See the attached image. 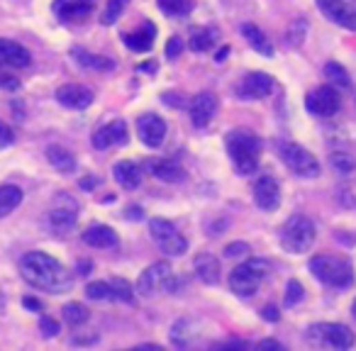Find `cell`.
<instances>
[{"label": "cell", "mask_w": 356, "mask_h": 351, "mask_svg": "<svg viewBox=\"0 0 356 351\" xmlns=\"http://www.w3.org/2000/svg\"><path fill=\"white\" fill-rule=\"evenodd\" d=\"M20 274L32 288L44 290V293L62 295L68 293L73 285V278L66 271V266L44 252L25 254L20 261Z\"/></svg>", "instance_id": "6da1fadb"}, {"label": "cell", "mask_w": 356, "mask_h": 351, "mask_svg": "<svg viewBox=\"0 0 356 351\" xmlns=\"http://www.w3.org/2000/svg\"><path fill=\"white\" fill-rule=\"evenodd\" d=\"M225 144H227L229 161L237 169V173L252 176L256 171L263 144L254 132H249V129H232V132H227Z\"/></svg>", "instance_id": "7a4b0ae2"}, {"label": "cell", "mask_w": 356, "mask_h": 351, "mask_svg": "<svg viewBox=\"0 0 356 351\" xmlns=\"http://www.w3.org/2000/svg\"><path fill=\"white\" fill-rule=\"evenodd\" d=\"M310 274L315 276L320 283L330 285V288H349L354 283V269L344 258L330 256V254H317L310 258L308 263Z\"/></svg>", "instance_id": "3957f363"}, {"label": "cell", "mask_w": 356, "mask_h": 351, "mask_svg": "<svg viewBox=\"0 0 356 351\" xmlns=\"http://www.w3.org/2000/svg\"><path fill=\"white\" fill-rule=\"evenodd\" d=\"M317 227L308 215H293L281 227V247L288 254H308L315 247Z\"/></svg>", "instance_id": "277c9868"}, {"label": "cell", "mask_w": 356, "mask_h": 351, "mask_svg": "<svg viewBox=\"0 0 356 351\" xmlns=\"http://www.w3.org/2000/svg\"><path fill=\"white\" fill-rule=\"evenodd\" d=\"M269 276V261L263 258H249V261L239 263L237 269L229 274V288L239 298H252L263 283V278Z\"/></svg>", "instance_id": "5b68a950"}, {"label": "cell", "mask_w": 356, "mask_h": 351, "mask_svg": "<svg viewBox=\"0 0 356 351\" xmlns=\"http://www.w3.org/2000/svg\"><path fill=\"white\" fill-rule=\"evenodd\" d=\"M279 156L285 164V169L290 173L300 176V178H317L322 171L320 161L310 154L303 144H298V142H288V140L279 142Z\"/></svg>", "instance_id": "8992f818"}, {"label": "cell", "mask_w": 356, "mask_h": 351, "mask_svg": "<svg viewBox=\"0 0 356 351\" xmlns=\"http://www.w3.org/2000/svg\"><path fill=\"white\" fill-rule=\"evenodd\" d=\"M149 234L156 244L161 247V252L169 256H183L188 252V242L183 234H178L174 222L164 220V217H154L149 222Z\"/></svg>", "instance_id": "52a82bcc"}, {"label": "cell", "mask_w": 356, "mask_h": 351, "mask_svg": "<svg viewBox=\"0 0 356 351\" xmlns=\"http://www.w3.org/2000/svg\"><path fill=\"white\" fill-rule=\"evenodd\" d=\"M310 341H317V344L332 346V349H351L356 341L354 332L349 330L341 322H320V325L310 327Z\"/></svg>", "instance_id": "ba28073f"}, {"label": "cell", "mask_w": 356, "mask_h": 351, "mask_svg": "<svg viewBox=\"0 0 356 351\" xmlns=\"http://www.w3.org/2000/svg\"><path fill=\"white\" fill-rule=\"evenodd\" d=\"M341 98L332 86H320L312 93H308L305 98V110L315 117H332L335 113H339Z\"/></svg>", "instance_id": "9c48e42d"}, {"label": "cell", "mask_w": 356, "mask_h": 351, "mask_svg": "<svg viewBox=\"0 0 356 351\" xmlns=\"http://www.w3.org/2000/svg\"><path fill=\"white\" fill-rule=\"evenodd\" d=\"M76 220H78L76 200H73L68 193H59L57 200H54L52 212H49V225H52V229L66 234L76 227Z\"/></svg>", "instance_id": "30bf717a"}, {"label": "cell", "mask_w": 356, "mask_h": 351, "mask_svg": "<svg viewBox=\"0 0 356 351\" xmlns=\"http://www.w3.org/2000/svg\"><path fill=\"white\" fill-rule=\"evenodd\" d=\"M171 276H174V269H171L169 261L151 263V266H147V269L142 271L140 281H137V293L144 295V298H151V295H156L161 288H166Z\"/></svg>", "instance_id": "8fae6325"}, {"label": "cell", "mask_w": 356, "mask_h": 351, "mask_svg": "<svg viewBox=\"0 0 356 351\" xmlns=\"http://www.w3.org/2000/svg\"><path fill=\"white\" fill-rule=\"evenodd\" d=\"M317 6L327 20L349 32H356V0H317Z\"/></svg>", "instance_id": "7c38bea8"}, {"label": "cell", "mask_w": 356, "mask_h": 351, "mask_svg": "<svg viewBox=\"0 0 356 351\" xmlns=\"http://www.w3.org/2000/svg\"><path fill=\"white\" fill-rule=\"evenodd\" d=\"M166 129L169 127H166L164 117H159V115H154V113H147L137 120V135H140V142L144 146H149V149H159V146L164 144Z\"/></svg>", "instance_id": "4fadbf2b"}, {"label": "cell", "mask_w": 356, "mask_h": 351, "mask_svg": "<svg viewBox=\"0 0 356 351\" xmlns=\"http://www.w3.org/2000/svg\"><path fill=\"white\" fill-rule=\"evenodd\" d=\"M271 91H274V78L263 71L247 73L244 81L237 86V95L242 100H261L266 95H271Z\"/></svg>", "instance_id": "5bb4252c"}, {"label": "cell", "mask_w": 356, "mask_h": 351, "mask_svg": "<svg viewBox=\"0 0 356 351\" xmlns=\"http://www.w3.org/2000/svg\"><path fill=\"white\" fill-rule=\"evenodd\" d=\"M127 140H129L127 122H124V120H113V122L100 127L93 135V146L98 151H105V149H110V146H124Z\"/></svg>", "instance_id": "9a60e30c"}, {"label": "cell", "mask_w": 356, "mask_h": 351, "mask_svg": "<svg viewBox=\"0 0 356 351\" xmlns=\"http://www.w3.org/2000/svg\"><path fill=\"white\" fill-rule=\"evenodd\" d=\"M57 100L68 110H86L93 105L95 95L91 88L78 86V83H66V86L57 88Z\"/></svg>", "instance_id": "2e32d148"}, {"label": "cell", "mask_w": 356, "mask_h": 351, "mask_svg": "<svg viewBox=\"0 0 356 351\" xmlns=\"http://www.w3.org/2000/svg\"><path fill=\"white\" fill-rule=\"evenodd\" d=\"M254 202H256V207H261V210H266V212L279 210L281 186L274 176H261L256 181V186H254Z\"/></svg>", "instance_id": "e0dca14e"}, {"label": "cell", "mask_w": 356, "mask_h": 351, "mask_svg": "<svg viewBox=\"0 0 356 351\" xmlns=\"http://www.w3.org/2000/svg\"><path fill=\"white\" fill-rule=\"evenodd\" d=\"M32 64V54L22 44L12 39H0V66L27 68Z\"/></svg>", "instance_id": "ac0fdd59"}, {"label": "cell", "mask_w": 356, "mask_h": 351, "mask_svg": "<svg viewBox=\"0 0 356 351\" xmlns=\"http://www.w3.org/2000/svg\"><path fill=\"white\" fill-rule=\"evenodd\" d=\"M54 15L64 22H76V20H86L93 10L91 0H54L52 6Z\"/></svg>", "instance_id": "d6986e66"}, {"label": "cell", "mask_w": 356, "mask_h": 351, "mask_svg": "<svg viewBox=\"0 0 356 351\" xmlns=\"http://www.w3.org/2000/svg\"><path fill=\"white\" fill-rule=\"evenodd\" d=\"M217 113V98L212 93H198L191 103V122L196 127H207Z\"/></svg>", "instance_id": "ffe728a7"}, {"label": "cell", "mask_w": 356, "mask_h": 351, "mask_svg": "<svg viewBox=\"0 0 356 351\" xmlns=\"http://www.w3.org/2000/svg\"><path fill=\"white\" fill-rule=\"evenodd\" d=\"M193 269H196L198 278L203 281L205 285H215L220 283V261H217L215 254L203 252L193 258Z\"/></svg>", "instance_id": "44dd1931"}, {"label": "cell", "mask_w": 356, "mask_h": 351, "mask_svg": "<svg viewBox=\"0 0 356 351\" xmlns=\"http://www.w3.org/2000/svg\"><path fill=\"white\" fill-rule=\"evenodd\" d=\"M83 242L93 249H113L118 247V234L113 227L108 225H91V227L83 232Z\"/></svg>", "instance_id": "7402d4cb"}, {"label": "cell", "mask_w": 356, "mask_h": 351, "mask_svg": "<svg viewBox=\"0 0 356 351\" xmlns=\"http://www.w3.org/2000/svg\"><path fill=\"white\" fill-rule=\"evenodd\" d=\"M113 176L115 181L122 188H127V191H137L142 186V169L135 161H118L113 166Z\"/></svg>", "instance_id": "603a6c76"}, {"label": "cell", "mask_w": 356, "mask_h": 351, "mask_svg": "<svg viewBox=\"0 0 356 351\" xmlns=\"http://www.w3.org/2000/svg\"><path fill=\"white\" fill-rule=\"evenodd\" d=\"M242 37L247 39V44L256 54H261V57H274V44H271V39L263 35V32L259 30L254 22H244V25H242Z\"/></svg>", "instance_id": "cb8c5ba5"}, {"label": "cell", "mask_w": 356, "mask_h": 351, "mask_svg": "<svg viewBox=\"0 0 356 351\" xmlns=\"http://www.w3.org/2000/svg\"><path fill=\"white\" fill-rule=\"evenodd\" d=\"M154 35H156L154 25H151V22H147L144 30L129 32V35L122 37V41H124V47L132 49V52L144 54V52H149V49L154 47Z\"/></svg>", "instance_id": "d4e9b609"}, {"label": "cell", "mask_w": 356, "mask_h": 351, "mask_svg": "<svg viewBox=\"0 0 356 351\" xmlns=\"http://www.w3.org/2000/svg\"><path fill=\"white\" fill-rule=\"evenodd\" d=\"M47 161L52 164V169H57L59 173H73L76 171V159L68 149H64L62 144H49L47 146Z\"/></svg>", "instance_id": "484cf974"}, {"label": "cell", "mask_w": 356, "mask_h": 351, "mask_svg": "<svg viewBox=\"0 0 356 351\" xmlns=\"http://www.w3.org/2000/svg\"><path fill=\"white\" fill-rule=\"evenodd\" d=\"M151 171H154L156 178H159V181H164V183H181L183 178H186V171H183L181 166L176 164V161H171V159L151 164Z\"/></svg>", "instance_id": "4316f807"}, {"label": "cell", "mask_w": 356, "mask_h": 351, "mask_svg": "<svg viewBox=\"0 0 356 351\" xmlns=\"http://www.w3.org/2000/svg\"><path fill=\"white\" fill-rule=\"evenodd\" d=\"M73 57L81 66L91 68V71H113L115 61L108 57H100V54H91V52H83V49H73Z\"/></svg>", "instance_id": "83f0119b"}, {"label": "cell", "mask_w": 356, "mask_h": 351, "mask_svg": "<svg viewBox=\"0 0 356 351\" xmlns=\"http://www.w3.org/2000/svg\"><path fill=\"white\" fill-rule=\"evenodd\" d=\"M25 198V193L20 191L17 186H0V217H8L12 210H17Z\"/></svg>", "instance_id": "f1b7e54d"}, {"label": "cell", "mask_w": 356, "mask_h": 351, "mask_svg": "<svg viewBox=\"0 0 356 351\" xmlns=\"http://www.w3.org/2000/svg\"><path fill=\"white\" fill-rule=\"evenodd\" d=\"M215 41H217V32L215 30H210V27H198V30H191L188 47H191L193 52L203 54V52H207V49H210Z\"/></svg>", "instance_id": "f546056e"}, {"label": "cell", "mask_w": 356, "mask_h": 351, "mask_svg": "<svg viewBox=\"0 0 356 351\" xmlns=\"http://www.w3.org/2000/svg\"><path fill=\"white\" fill-rule=\"evenodd\" d=\"M64 320H66L71 327H81V325H86V322L91 320V312H88L86 305L68 303L66 307H64Z\"/></svg>", "instance_id": "4dcf8cb0"}, {"label": "cell", "mask_w": 356, "mask_h": 351, "mask_svg": "<svg viewBox=\"0 0 356 351\" xmlns=\"http://www.w3.org/2000/svg\"><path fill=\"white\" fill-rule=\"evenodd\" d=\"M156 6H159V10L164 12V15L169 17H183L191 12L193 3L191 0H156Z\"/></svg>", "instance_id": "1f68e13d"}, {"label": "cell", "mask_w": 356, "mask_h": 351, "mask_svg": "<svg viewBox=\"0 0 356 351\" xmlns=\"http://www.w3.org/2000/svg\"><path fill=\"white\" fill-rule=\"evenodd\" d=\"M330 164H332V169H335L339 176H351L356 171L354 156L346 154V151H332V154H330Z\"/></svg>", "instance_id": "d6a6232c"}, {"label": "cell", "mask_w": 356, "mask_h": 351, "mask_svg": "<svg viewBox=\"0 0 356 351\" xmlns=\"http://www.w3.org/2000/svg\"><path fill=\"white\" fill-rule=\"evenodd\" d=\"M325 76L335 83L337 88H351V76L341 64L337 61H327L325 64Z\"/></svg>", "instance_id": "836d02e7"}, {"label": "cell", "mask_w": 356, "mask_h": 351, "mask_svg": "<svg viewBox=\"0 0 356 351\" xmlns=\"http://www.w3.org/2000/svg\"><path fill=\"white\" fill-rule=\"evenodd\" d=\"M86 295L91 300H115V293H113V285L105 283V281H93V283L86 285Z\"/></svg>", "instance_id": "e575fe53"}, {"label": "cell", "mask_w": 356, "mask_h": 351, "mask_svg": "<svg viewBox=\"0 0 356 351\" xmlns=\"http://www.w3.org/2000/svg\"><path fill=\"white\" fill-rule=\"evenodd\" d=\"M129 0H108V8H105L103 17H100V22H103L105 27H113L115 22L120 20V15L124 12V8H127Z\"/></svg>", "instance_id": "d590c367"}, {"label": "cell", "mask_w": 356, "mask_h": 351, "mask_svg": "<svg viewBox=\"0 0 356 351\" xmlns=\"http://www.w3.org/2000/svg\"><path fill=\"white\" fill-rule=\"evenodd\" d=\"M303 300H305L303 283H300V281H295V278H290L288 283H285V298H283L285 307H295V305H300Z\"/></svg>", "instance_id": "8d00e7d4"}, {"label": "cell", "mask_w": 356, "mask_h": 351, "mask_svg": "<svg viewBox=\"0 0 356 351\" xmlns=\"http://www.w3.org/2000/svg\"><path fill=\"white\" fill-rule=\"evenodd\" d=\"M113 285V293H115V300H122V303H135V288L127 283L124 278H113L110 281Z\"/></svg>", "instance_id": "74e56055"}, {"label": "cell", "mask_w": 356, "mask_h": 351, "mask_svg": "<svg viewBox=\"0 0 356 351\" xmlns=\"http://www.w3.org/2000/svg\"><path fill=\"white\" fill-rule=\"evenodd\" d=\"M305 35H308V22L305 20H295L293 25H290L288 30V44L290 47H300L305 39Z\"/></svg>", "instance_id": "f35d334b"}, {"label": "cell", "mask_w": 356, "mask_h": 351, "mask_svg": "<svg viewBox=\"0 0 356 351\" xmlns=\"http://www.w3.org/2000/svg\"><path fill=\"white\" fill-rule=\"evenodd\" d=\"M222 254H225L227 258H237V256H247V254H252V249H249L247 242H232V244L225 247V252Z\"/></svg>", "instance_id": "ab89813d"}, {"label": "cell", "mask_w": 356, "mask_h": 351, "mask_svg": "<svg viewBox=\"0 0 356 351\" xmlns=\"http://www.w3.org/2000/svg\"><path fill=\"white\" fill-rule=\"evenodd\" d=\"M39 330H41V334H44V336H57L59 334V325L47 315L39 317Z\"/></svg>", "instance_id": "60d3db41"}, {"label": "cell", "mask_w": 356, "mask_h": 351, "mask_svg": "<svg viewBox=\"0 0 356 351\" xmlns=\"http://www.w3.org/2000/svg\"><path fill=\"white\" fill-rule=\"evenodd\" d=\"M181 52H183V39H181V37H171L169 44H166V57L176 59Z\"/></svg>", "instance_id": "b9f144b4"}, {"label": "cell", "mask_w": 356, "mask_h": 351, "mask_svg": "<svg viewBox=\"0 0 356 351\" xmlns=\"http://www.w3.org/2000/svg\"><path fill=\"white\" fill-rule=\"evenodd\" d=\"M12 142H15V137H12V129L8 127L3 120H0V149H8Z\"/></svg>", "instance_id": "7bdbcfd3"}, {"label": "cell", "mask_w": 356, "mask_h": 351, "mask_svg": "<svg viewBox=\"0 0 356 351\" xmlns=\"http://www.w3.org/2000/svg\"><path fill=\"white\" fill-rule=\"evenodd\" d=\"M0 88H6V91H17V88H20V81H17L15 76L0 73Z\"/></svg>", "instance_id": "ee69618b"}, {"label": "cell", "mask_w": 356, "mask_h": 351, "mask_svg": "<svg viewBox=\"0 0 356 351\" xmlns=\"http://www.w3.org/2000/svg\"><path fill=\"white\" fill-rule=\"evenodd\" d=\"M263 320H269V322H279V320H281L279 307H274V305H266V307H263Z\"/></svg>", "instance_id": "f6af8a7d"}, {"label": "cell", "mask_w": 356, "mask_h": 351, "mask_svg": "<svg viewBox=\"0 0 356 351\" xmlns=\"http://www.w3.org/2000/svg\"><path fill=\"white\" fill-rule=\"evenodd\" d=\"M259 349H276V351H281L283 346H281L276 339H263V341H259Z\"/></svg>", "instance_id": "bcb514c9"}, {"label": "cell", "mask_w": 356, "mask_h": 351, "mask_svg": "<svg viewBox=\"0 0 356 351\" xmlns=\"http://www.w3.org/2000/svg\"><path fill=\"white\" fill-rule=\"evenodd\" d=\"M22 305H25V307H30V310L41 312V303H37V300H32V298H25V300H22Z\"/></svg>", "instance_id": "7dc6e473"}, {"label": "cell", "mask_w": 356, "mask_h": 351, "mask_svg": "<svg viewBox=\"0 0 356 351\" xmlns=\"http://www.w3.org/2000/svg\"><path fill=\"white\" fill-rule=\"evenodd\" d=\"M127 217H129V220H142V217H144V212H142V207H129Z\"/></svg>", "instance_id": "c3c4849f"}, {"label": "cell", "mask_w": 356, "mask_h": 351, "mask_svg": "<svg viewBox=\"0 0 356 351\" xmlns=\"http://www.w3.org/2000/svg\"><path fill=\"white\" fill-rule=\"evenodd\" d=\"M227 54H229V47H222V49H220V54H217V57H215V61H217V64H222V61H225V57H227Z\"/></svg>", "instance_id": "681fc988"}, {"label": "cell", "mask_w": 356, "mask_h": 351, "mask_svg": "<svg viewBox=\"0 0 356 351\" xmlns=\"http://www.w3.org/2000/svg\"><path fill=\"white\" fill-rule=\"evenodd\" d=\"M95 183H98L95 178H86V181H81V186H83V188H93Z\"/></svg>", "instance_id": "f907efd6"}, {"label": "cell", "mask_w": 356, "mask_h": 351, "mask_svg": "<svg viewBox=\"0 0 356 351\" xmlns=\"http://www.w3.org/2000/svg\"><path fill=\"white\" fill-rule=\"evenodd\" d=\"M351 315H354V320H356V300L351 303Z\"/></svg>", "instance_id": "816d5d0a"}]
</instances>
